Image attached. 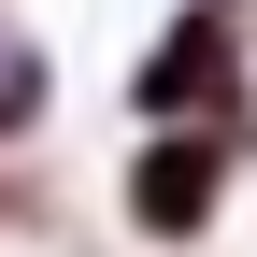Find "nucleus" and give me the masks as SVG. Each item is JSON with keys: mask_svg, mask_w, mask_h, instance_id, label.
<instances>
[{"mask_svg": "<svg viewBox=\"0 0 257 257\" xmlns=\"http://www.w3.org/2000/svg\"><path fill=\"white\" fill-rule=\"evenodd\" d=\"M200 200H214V172H200V143H157L143 172H128V214H143V229H186Z\"/></svg>", "mask_w": 257, "mask_h": 257, "instance_id": "f257e3e1", "label": "nucleus"}]
</instances>
